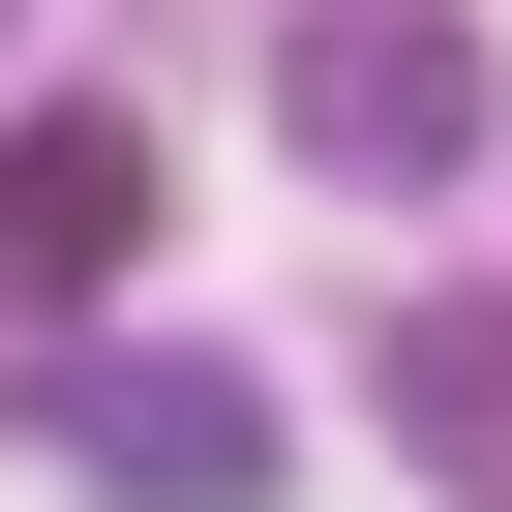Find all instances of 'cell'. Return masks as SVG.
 Instances as JSON below:
<instances>
[{"label": "cell", "mask_w": 512, "mask_h": 512, "mask_svg": "<svg viewBox=\"0 0 512 512\" xmlns=\"http://www.w3.org/2000/svg\"><path fill=\"white\" fill-rule=\"evenodd\" d=\"M151 211H181V151H151L121 91H31V121H0V332L121 302V272H151Z\"/></svg>", "instance_id": "cell-2"}, {"label": "cell", "mask_w": 512, "mask_h": 512, "mask_svg": "<svg viewBox=\"0 0 512 512\" xmlns=\"http://www.w3.org/2000/svg\"><path fill=\"white\" fill-rule=\"evenodd\" d=\"M392 452H422L452 512H512V302H422V332H392Z\"/></svg>", "instance_id": "cell-4"}, {"label": "cell", "mask_w": 512, "mask_h": 512, "mask_svg": "<svg viewBox=\"0 0 512 512\" xmlns=\"http://www.w3.org/2000/svg\"><path fill=\"white\" fill-rule=\"evenodd\" d=\"M31 422H61V482H91V512H272V452H302V422H272V362H61Z\"/></svg>", "instance_id": "cell-3"}, {"label": "cell", "mask_w": 512, "mask_h": 512, "mask_svg": "<svg viewBox=\"0 0 512 512\" xmlns=\"http://www.w3.org/2000/svg\"><path fill=\"white\" fill-rule=\"evenodd\" d=\"M272 121H302V181H482V0H302Z\"/></svg>", "instance_id": "cell-1"}]
</instances>
